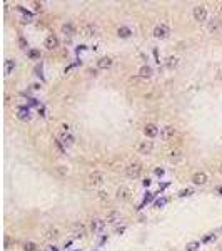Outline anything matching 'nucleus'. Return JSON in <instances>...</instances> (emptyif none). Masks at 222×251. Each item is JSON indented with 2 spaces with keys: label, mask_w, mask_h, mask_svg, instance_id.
<instances>
[{
  "label": "nucleus",
  "mask_w": 222,
  "mask_h": 251,
  "mask_svg": "<svg viewBox=\"0 0 222 251\" xmlns=\"http://www.w3.org/2000/svg\"><path fill=\"white\" fill-rule=\"evenodd\" d=\"M104 174L102 172H98V171H94V172H90L89 174V178H87V186L89 188H98V186H102L104 184Z\"/></svg>",
  "instance_id": "obj_1"
},
{
  "label": "nucleus",
  "mask_w": 222,
  "mask_h": 251,
  "mask_svg": "<svg viewBox=\"0 0 222 251\" xmlns=\"http://www.w3.org/2000/svg\"><path fill=\"white\" fill-rule=\"evenodd\" d=\"M142 171H144V167H142L140 162H132V164H129V166L125 167V174H127V178H130V179L140 178Z\"/></svg>",
  "instance_id": "obj_2"
},
{
  "label": "nucleus",
  "mask_w": 222,
  "mask_h": 251,
  "mask_svg": "<svg viewBox=\"0 0 222 251\" xmlns=\"http://www.w3.org/2000/svg\"><path fill=\"white\" fill-rule=\"evenodd\" d=\"M192 15L197 22H204V20H207V9L204 5H195L192 9Z\"/></svg>",
  "instance_id": "obj_3"
},
{
  "label": "nucleus",
  "mask_w": 222,
  "mask_h": 251,
  "mask_svg": "<svg viewBox=\"0 0 222 251\" xmlns=\"http://www.w3.org/2000/svg\"><path fill=\"white\" fill-rule=\"evenodd\" d=\"M169 34H170V30L167 25H162V24H160V25L154 27V37L155 39H167Z\"/></svg>",
  "instance_id": "obj_4"
},
{
  "label": "nucleus",
  "mask_w": 222,
  "mask_h": 251,
  "mask_svg": "<svg viewBox=\"0 0 222 251\" xmlns=\"http://www.w3.org/2000/svg\"><path fill=\"white\" fill-rule=\"evenodd\" d=\"M132 197V193H130V189L129 188H125V186H120L117 189V199L120 201V203H127V201Z\"/></svg>",
  "instance_id": "obj_5"
},
{
  "label": "nucleus",
  "mask_w": 222,
  "mask_h": 251,
  "mask_svg": "<svg viewBox=\"0 0 222 251\" xmlns=\"http://www.w3.org/2000/svg\"><path fill=\"white\" fill-rule=\"evenodd\" d=\"M137 151L139 154H150L152 151H154V144H152V141H142L140 144L137 146Z\"/></svg>",
  "instance_id": "obj_6"
},
{
  "label": "nucleus",
  "mask_w": 222,
  "mask_h": 251,
  "mask_svg": "<svg viewBox=\"0 0 222 251\" xmlns=\"http://www.w3.org/2000/svg\"><path fill=\"white\" fill-rule=\"evenodd\" d=\"M144 134H145L149 139H152V137H157V136H159V129H157V126H155V124H152V122H149V124H145V127H144Z\"/></svg>",
  "instance_id": "obj_7"
},
{
  "label": "nucleus",
  "mask_w": 222,
  "mask_h": 251,
  "mask_svg": "<svg viewBox=\"0 0 222 251\" xmlns=\"http://www.w3.org/2000/svg\"><path fill=\"white\" fill-rule=\"evenodd\" d=\"M174 136H175V127L174 126H165L160 131V137H162L164 141H170Z\"/></svg>",
  "instance_id": "obj_8"
},
{
  "label": "nucleus",
  "mask_w": 222,
  "mask_h": 251,
  "mask_svg": "<svg viewBox=\"0 0 222 251\" xmlns=\"http://www.w3.org/2000/svg\"><path fill=\"white\" fill-rule=\"evenodd\" d=\"M90 228H92L94 233H102L105 228V221L100 219V218H94L92 223H90Z\"/></svg>",
  "instance_id": "obj_9"
},
{
  "label": "nucleus",
  "mask_w": 222,
  "mask_h": 251,
  "mask_svg": "<svg viewBox=\"0 0 222 251\" xmlns=\"http://www.w3.org/2000/svg\"><path fill=\"white\" fill-rule=\"evenodd\" d=\"M95 30H97V28L94 27L92 24H85V25H82V27H80V35H82V37H85V39H89V37L95 35Z\"/></svg>",
  "instance_id": "obj_10"
},
{
  "label": "nucleus",
  "mask_w": 222,
  "mask_h": 251,
  "mask_svg": "<svg viewBox=\"0 0 222 251\" xmlns=\"http://www.w3.org/2000/svg\"><path fill=\"white\" fill-rule=\"evenodd\" d=\"M60 30H62V34L65 35V37H73L75 35V27H73V24H70V22H65L62 27H60Z\"/></svg>",
  "instance_id": "obj_11"
},
{
  "label": "nucleus",
  "mask_w": 222,
  "mask_h": 251,
  "mask_svg": "<svg viewBox=\"0 0 222 251\" xmlns=\"http://www.w3.org/2000/svg\"><path fill=\"white\" fill-rule=\"evenodd\" d=\"M207 174H205V172H195V174L194 176H192V183H194V184H197V186H202V184H205V183H207Z\"/></svg>",
  "instance_id": "obj_12"
},
{
  "label": "nucleus",
  "mask_w": 222,
  "mask_h": 251,
  "mask_svg": "<svg viewBox=\"0 0 222 251\" xmlns=\"http://www.w3.org/2000/svg\"><path fill=\"white\" fill-rule=\"evenodd\" d=\"M182 159H184V153L180 149H172L170 153H169V161L170 162L175 164V162H180Z\"/></svg>",
  "instance_id": "obj_13"
},
{
  "label": "nucleus",
  "mask_w": 222,
  "mask_h": 251,
  "mask_svg": "<svg viewBox=\"0 0 222 251\" xmlns=\"http://www.w3.org/2000/svg\"><path fill=\"white\" fill-rule=\"evenodd\" d=\"M15 116H17V119H20V121H28V119H30V110L22 106V107H17Z\"/></svg>",
  "instance_id": "obj_14"
},
{
  "label": "nucleus",
  "mask_w": 222,
  "mask_h": 251,
  "mask_svg": "<svg viewBox=\"0 0 222 251\" xmlns=\"http://www.w3.org/2000/svg\"><path fill=\"white\" fill-rule=\"evenodd\" d=\"M45 47H47L48 50L57 49V47H59V39H57L55 35H48L47 39H45Z\"/></svg>",
  "instance_id": "obj_15"
},
{
  "label": "nucleus",
  "mask_w": 222,
  "mask_h": 251,
  "mask_svg": "<svg viewBox=\"0 0 222 251\" xmlns=\"http://www.w3.org/2000/svg\"><path fill=\"white\" fill-rule=\"evenodd\" d=\"M110 65H112V59H110V57H102V59H98L97 60V67L98 69H109Z\"/></svg>",
  "instance_id": "obj_16"
},
{
  "label": "nucleus",
  "mask_w": 222,
  "mask_h": 251,
  "mask_svg": "<svg viewBox=\"0 0 222 251\" xmlns=\"http://www.w3.org/2000/svg\"><path fill=\"white\" fill-rule=\"evenodd\" d=\"M139 76H140L142 79H149V77H152V67L150 65H142V67L139 69Z\"/></svg>",
  "instance_id": "obj_17"
},
{
  "label": "nucleus",
  "mask_w": 222,
  "mask_h": 251,
  "mask_svg": "<svg viewBox=\"0 0 222 251\" xmlns=\"http://www.w3.org/2000/svg\"><path fill=\"white\" fill-rule=\"evenodd\" d=\"M120 213L119 211H110L109 214H107V218H105V221L107 223H117V221H120Z\"/></svg>",
  "instance_id": "obj_18"
},
{
  "label": "nucleus",
  "mask_w": 222,
  "mask_h": 251,
  "mask_svg": "<svg viewBox=\"0 0 222 251\" xmlns=\"http://www.w3.org/2000/svg\"><path fill=\"white\" fill-rule=\"evenodd\" d=\"M117 35L122 37V39H129V37L132 35V30H130L129 27H119L117 28Z\"/></svg>",
  "instance_id": "obj_19"
},
{
  "label": "nucleus",
  "mask_w": 222,
  "mask_h": 251,
  "mask_svg": "<svg viewBox=\"0 0 222 251\" xmlns=\"http://www.w3.org/2000/svg\"><path fill=\"white\" fill-rule=\"evenodd\" d=\"M207 28H209V32H217L220 28V22L217 19H214V20H211V22H209V25H207Z\"/></svg>",
  "instance_id": "obj_20"
},
{
  "label": "nucleus",
  "mask_w": 222,
  "mask_h": 251,
  "mask_svg": "<svg viewBox=\"0 0 222 251\" xmlns=\"http://www.w3.org/2000/svg\"><path fill=\"white\" fill-rule=\"evenodd\" d=\"M72 228L75 229V236H77V238L85 236V228H84V224H79V223H77V224H73Z\"/></svg>",
  "instance_id": "obj_21"
},
{
  "label": "nucleus",
  "mask_w": 222,
  "mask_h": 251,
  "mask_svg": "<svg viewBox=\"0 0 222 251\" xmlns=\"http://www.w3.org/2000/svg\"><path fill=\"white\" fill-rule=\"evenodd\" d=\"M60 141H62V144H64L65 147H70V146H73V137H72L70 134H64Z\"/></svg>",
  "instance_id": "obj_22"
},
{
  "label": "nucleus",
  "mask_w": 222,
  "mask_h": 251,
  "mask_svg": "<svg viewBox=\"0 0 222 251\" xmlns=\"http://www.w3.org/2000/svg\"><path fill=\"white\" fill-rule=\"evenodd\" d=\"M14 69H15V62L12 59H7L5 60V76H10Z\"/></svg>",
  "instance_id": "obj_23"
},
{
  "label": "nucleus",
  "mask_w": 222,
  "mask_h": 251,
  "mask_svg": "<svg viewBox=\"0 0 222 251\" xmlns=\"http://www.w3.org/2000/svg\"><path fill=\"white\" fill-rule=\"evenodd\" d=\"M27 55H28V59H32V60H39L40 59V50H37V49H30V50L27 52Z\"/></svg>",
  "instance_id": "obj_24"
},
{
  "label": "nucleus",
  "mask_w": 222,
  "mask_h": 251,
  "mask_svg": "<svg viewBox=\"0 0 222 251\" xmlns=\"http://www.w3.org/2000/svg\"><path fill=\"white\" fill-rule=\"evenodd\" d=\"M53 146L57 147L59 154H65V146L62 144V141H59V139H53Z\"/></svg>",
  "instance_id": "obj_25"
},
{
  "label": "nucleus",
  "mask_w": 222,
  "mask_h": 251,
  "mask_svg": "<svg viewBox=\"0 0 222 251\" xmlns=\"http://www.w3.org/2000/svg\"><path fill=\"white\" fill-rule=\"evenodd\" d=\"M177 65H179L177 57H169V59H167V67L169 69H174V67H177Z\"/></svg>",
  "instance_id": "obj_26"
},
{
  "label": "nucleus",
  "mask_w": 222,
  "mask_h": 251,
  "mask_svg": "<svg viewBox=\"0 0 222 251\" xmlns=\"http://www.w3.org/2000/svg\"><path fill=\"white\" fill-rule=\"evenodd\" d=\"M199 243H197V241H191V243H187V246H186V248H187V251H197V249H199Z\"/></svg>",
  "instance_id": "obj_27"
},
{
  "label": "nucleus",
  "mask_w": 222,
  "mask_h": 251,
  "mask_svg": "<svg viewBox=\"0 0 222 251\" xmlns=\"http://www.w3.org/2000/svg\"><path fill=\"white\" fill-rule=\"evenodd\" d=\"M35 248H37L35 243H32V241H27L25 245H23V249L25 251H35Z\"/></svg>",
  "instance_id": "obj_28"
},
{
  "label": "nucleus",
  "mask_w": 222,
  "mask_h": 251,
  "mask_svg": "<svg viewBox=\"0 0 222 251\" xmlns=\"http://www.w3.org/2000/svg\"><path fill=\"white\" fill-rule=\"evenodd\" d=\"M57 236H59V231H57V229H48V231H47V238H48V240H55Z\"/></svg>",
  "instance_id": "obj_29"
},
{
  "label": "nucleus",
  "mask_w": 222,
  "mask_h": 251,
  "mask_svg": "<svg viewBox=\"0 0 222 251\" xmlns=\"http://www.w3.org/2000/svg\"><path fill=\"white\" fill-rule=\"evenodd\" d=\"M17 44H19L20 49H27V40L23 39V37H19V39H17Z\"/></svg>",
  "instance_id": "obj_30"
},
{
  "label": "nucleus",
  "mask_w": 222,
  "mask_h": 251,
  "mask_svg": "<svg viewBox=\"0 0 222 251\" xmlns=\"http://www.w3.org/2000/svg\"><path fill=\"white\" fill-rule=\"evenodd\" d=\"M167 204V197H160V199L155 201V206L157 208H162V206H165Z\"/></svg>",
  "instance_id": "obj_31"
},
{
  "label": "nucleus",
  "mask_w": 222,
  "mask_h": 251,
  "mask_svg": "<svg viewBox=\"0 0 222 251\" xmlns=\"http://www.w3.org/2000/svg\"><path fill=\"white\" fill-rule=\"evenodd\" d=\"M98 199H100V201H109V194H107V193L105 191H98Z\"/></svg>",
  "instance_id": "obj_32"
},
{
  "label": "nucleus",
  "mask_w": 222,
  "mask_h": 251,
  "mask_svg": "<svg viewBox=\"0 0 222 251\" xmlns=\"http://www.w3.org/2000/svg\"><path fill=\"white\" fill-rule=\"evenodd\" d=\"M192 193H194V189H191V188H187V189H182V191L179 193V196H189V194H192Z\"/></svg>",
  "instance_id": "obj_33"
},
{
  "label": "nucleus",
  "mask_w": 222,
  "mask_h": 251,
  "mask_svg": "<svg viewBox=\"0 0 222 251\" xmlns=\"http://www.w3.org/2000/svg\"><path fill=\"white\" fill-rule=\"evenodd\" d=\"M34 7H35V12H42L44 10V5L40 2H34Z\"/></svg>",
  "instance_id": "obj_34"
},
{
  "label": "nucleus",
  "mask_w": 222,
  "mask_h": 251,
  "mask_svg": "<svg viewBox=\"0 0 222 251\" xmlns=\"http://www.w3.org/2000/svg\"><path fill=\"white\" fill-rule=\"evenodd\" d=\"M59 172L64 176V174H67V172H69V169H67L65 166H59Z\"/></svg>",
  "instance_id": "obj_35"
},
{
  "label": "nucleus",
  "mask_w": 222,
  "mask_h": 251,
  "mask_svg": "<svg viewBox=\"0 0 222 251\" xmlns=\"http://www.w3.org/2000/svg\"><path fill=\"white\" fill-rule=\"evenodd\" d=\"M124 231H125V226H120V228H117V229H115V233H117V234H122Z\"/></svg>",
  "instance_id": "obj_36"
},
{
  "label": "nucleus",
  "mask_w": 222,
  "mask_h": 251,
  "mask_svg": "<svg viewBox=\"0 0 222 251\" xmlns=\"http://www.w3.org/2000/svg\"><path fill=\"white\" fill-rule=\"evenodd\" d=\"M155 174H157V176H162V174H164V169H155Z\"/></svg>",
  "instance_id": "obj_37"
},
{
  "label": "nucleus",
  "mask_w": 222,
  "mask_h": 251,
  "mask_svg": "<svg viewBox=\"0 0 222 251\" xmlns=\"http://www.w3.org/2000/svg\"><path fill=\"white\" fill-rule=\"evenodd\" d=\"M144 186H150V179H144Z\"/></svg>",
  "instance_id": "obj_38"
},
{
  "label": "nucleus",
  "mask_w": 222,
  "mask_h": 251,
  "mask_svg": "<svg viewBox=\"0 0 222 251\" xmlns=\"http://www.w3.org/2000/svg\"><path fill=\"white\" fill-rule=\"evenodd\" d=\"M219 172H220V174H222V164H220V166H219Z\"/></svg>",
  "instance_id": "obj_39"
},
{
  "label": "nucleus",
  "mask_w": 222,
  "mask_h": 251,
  "mask_svg": "<svg viewBox=\"0 0 222 251\" xmlns=\"http://www.w3.org/2000/svg\"><path fill=\"white\" fill-rule=\"evenodd\" d=\"M219 191H220V193H222V188H220V189H219Z\"/></svg>",
  "instance_id": "obj_40"
},
{
  "label": "nucleus",
  "mask_w": 222,
  "mask_h": 251,
  "mask_svg": "<svg viewBox=\"0 0 222 251\" xmlns=\"http://www.w3.org/2000/svg\"><path fill=\"white\" fill-rule=\"evenodd\" d=\"M220 12H222V5H220Z\"/></svg>",
  "instance_id": "obj_41"
}]
</instances>
